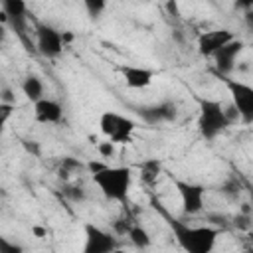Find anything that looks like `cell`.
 Returning <instances> with one entry per match:
<instances>
[{
    "label": "cell",
    "instance_id": "cell-9",
    "mask_svg": "<svg viewBox=\"0 0 253 253\" xmlns=\"http://www.w3.org/2000/svg\"><path fill=\"white\" fill-rule=\"evenodd\" d=\"M136 113L146 125H162V123L174 121L178 115V109L172 101H162V103H154V105L136 107Z\"/></svg>",
    "mask_w": 253,
    "mask_h": 253
},
{
    "label": "cell",
    "instance_id": "cell-1",
    "mask_svg": "<svg viewBox=\"0 0 253 253\" xmlns=\"http://www.w3.org/2000/svg\"><path fill=\"white\" fill-rule=\"evenodd\" d=\"M170 227L184 253H213V247L219 237L217 227L188 225L182 219H170Z\"/></svg>",
    "mask_w": 253,
    "mask_h": 253
},
{
    "label": "cell",
    "instance_id": "cell-25",
    "mask_svg": "<svg viewBox=\"0 0 253 253\" xmlns=\"http://www.w3.org/2000/svg\"><path fill=\"white\" fill-rule=\"evenodd\" d=\"M16 111V105H8V103H0V123L6 125L8 119L12 117V113Z\"/></svg>",
    "mask_w": 253,
    "mask_h": 253
},
{
    "label": "cell",
    "instance_id": "cell-37",
    "mask_svg": "<svg viewBox=\"0 0 253 253\" xmlns=\"http://www.w3.org/2000/svg\"><path fill=\"white\" fill-rule=\"evenodd\" d=\"M113 253H128V251H126V249H121V247H117Z\"/></svg>",
    "mask_w": 253,
    "mask_h": 253
},
{
    "label": "cell",
    "instance_id": "cell-2",
    "mask_svg": "<svg viewBox=\"0 0 253 253\" xmlns=\"http://www.w3.org/2000/svg\"><path fill=\"white\" fill-rule=\"evenodd\" d=\"M95 186L111 202H125L132 184V170L128 166H107L93 176Z\"/></svg>",
    "mask_w": 253,
    "mask_h": 253
},
{
    "label": "cell",
    "instance_id": "cell-23",
    "mask_svg": "<svg viewBox=\"0 0 253 253\" xmlns=\"http://www.w3.org/2000/svg\"><path fill=\"white\" fill-rule=\"evenodd\" d=\"M0 253H24V247L20 243L8 241L6 237L0 239Z\"/></svg>",
    "mask_w": 253,
    "mask_h": 253
},
{
    "label": "cell",
    "instance_id": "cell-32",
    "mask_svg": "<svg viewBox=\"0 0 253 253\" xmlns=\"http://www.w3.org/2000/svg\"><path fill=\"white\" fill-rule=\"evenodd\" d=\"M166 10L170 12V16H180V12H178V2H174V0L166 4Z\"/></svg>",
    "mask_w": 253,
    "mask_h": 253
},
{
    "label": "cell",
    "instance_id": "cell-7",
    "mask_svg": "<svg viewBox=\"0 0 253 253\" xmlns=\"http://www.w3.org/2000/svg\"><path fill=\"white\" fill-rule=\"evenodd\" d=\"M36 47L38 51L47 57V59H53L57 55H61L65 43H63V38H61V32L55 30L53 26L49 24H43V22H38L36 24Z\"/></svg>",
    "mask_w": 253,
    "mask_h": 253
},
{
    "label": "cell",
    "instance_id": "cell-5",
    "mask_svg": "<svg viewBox=\"0 0 253 253\" xmlns=\"http://www.w3.org/2000/svg\"><path fill=\"white\" fill-rule=\"evenodd\" d=\"M221 81L225 83L231 95V105L237 109L239 119L245 125H251L253 123V85L233 77H221Z\"/></svg>",
    "mask_w": 253,
    "mask_h": 253
},
{
    "label": "cell",
    "instance_id": "cell-6",
    "mask_svg": "<svg viewBox=\"0 0 253 253\" xmlns=\"http://www.w3.org/2000/svg\"><path fill=\"white\" fill-rule=\"evenodd\" d=\"M83 253H113L119 247V241L115 233L95 225V223H85L83 225Z\"/></svg>",
    "mask_w": 253,
    "mask_h": 253
},
{
    "label": "cell",
    "instance_id": "cell-30",
    "mask_svg": "<svg viewBox=\"0 0 253 253\" xmlns=\"http://www.w3.org/2000/svg\"><path fill=\"white\" fill-rule=\"evenodd\" d=\"M243 20H245V26H247V30L253 34V6H251L249 10H245V14H243Z\"/></svg>",
    "mask_w": 253,
    "mask_h": 253
},
{
    "label": "cell",
    "instance_id": "cell-27",
    "mask_svg": "<svg viewBox=\"0 0 253 253\" xmlns=\"http://www.w3.org/2000/svg\"><path fill=\"white\" fill-rule=\"evenodd\" d=\"M0 103L16 105V97H14V93H12L10 87H2V91H0Z\"/></svg>",
    "mask_w": 253,
    "mask_h": 253
},
{
    "label": "cell",
    "instance_id": "cell-10",
    "mask_svg": "<svg viewBox=\"0 0 253 253\" xmlns=\"http://www.w3.org/2000/svg\"><path fill=\"white\" fill-rule=\"evenodd\" d=\"M241 51H243V42L233 38L229 43H225L221 49H217L213 53V65H215V71L219 77H229V73L235 67L237 55Z\"/></svg>",
    "mask_w": 253,
    "mask_h": 253
},
{
    "label": "cell",
    "instance_id": "cell-13",
    "mask_svg": "<svg viewBox=\"0 0 253 253\" xmlns=\"http://www.w3.org/2000/svg\"><path fill=\"white\" fill-rule=\"evenodd\" d=\"M34 119L42 125H57L63 119V107L55 99L43 97L42 101L34 103Z\"/></svg>",
    "mask_w": 253,
    "mask_h": 253
},
{
    "label": "cell",
    "instance_id": "cell-29",
    "mask_svg": "<svg viewBox=\"0 0 253 253\" xmlns=\"http://www.w3.org/2000/svg\"><path fill=\"white\" fill-rule=\"evenodd\" d=\"M223 109H225V117L229 119V123H233V121L239 119V113H237V109H235L233 105H227V107H223Z\"/></svg>",
    "mask_w": 253,
    "mask_h": 253
},
{
    "label": "cell",
    "instance_id": "cell-35",
    "mask_svg": "<svg viewBox=\"0 0 253 253\" xmlns=\"http://www.w3.org/2000/svg\"><path fill=\"white\" fill-rule=\"evenodd\" d=\"M249 206H251V213H253V188H249Z\"/></svg>",
    "mask_w": 253,
    "mask_h": 253
},
{
    "label": "cell",
    "instance_id": "cell-36",
    "mask_svg": "<svg viewBox=\"0 0 253 253\" xmlns=\"http://www.w3.org/2000/svg\"><path fill=\"white\" fill-rule=\"evenodd\" d=\"M247 237H249V243L253 245V229H249V231H247Z\"/></svg>",
    "mask_w": 253,
    "mask_h": 253
},
{
    "label": "cell",
    "instance_id": "cell-26",
    "mask_svg": "<svg viewBox=\"0 0 253 253\" xmlns=\"http://www.w3.org/2000/svg\"><path fill=\"white\" fill-rule=\"evenodd\" d=\"M107 166H109V164H107V162H101V160H89V162L85 164V168L89 170V174H91V176H95V174L103 172Z\"/></svg>",
    "mask_w": 253,
    "mask_h": 253
},
{
    "label": "cell",
    "instance_id": "cell-20",
    "mask_svg": "<svg viewBox=\"0 0 253 253\" xmlns=\"http://www.w3.org/2000/svg\"><path fill=\"white\" fill-rule=\"evenodd\" d=\"M83 6H85L87 16H89L91 20H97V18L105 12L107 2H103V0H85V2H83Z\"/></svg>",
    "mask_w": 253,
    "mask_h": 253
},
{
    "label": "cell",
    "instance_id": "cell-34",
    "mask_svg": "<svg viewBox=\"0 0 253 253\" xmlns=\"http://www.w3.org/2000/svg\"><path fill=\"white\" fill-rule=\"evenodd\" d=\"M61 38H63V43H65V45L71 43V42L75 40V36H73L71 32H61Z\"/></svg>",
    "mask_w": 253,
    "mask_h": 253
},
{
    "label": "cell",
    "instance_id": "cell-24",
    "mask_svg": "<svg viewBox=\"0 0 253 253\" xmlns=\"http://www.w3.org/2000/svg\"><path fill=\"white\" fill-rule=\"evenodd\" d=\"M253 215L251 213H237L235 215V219H233V223H235V227H241V229H245V231H249L251 229V225H253Z\"/></svg>",
    "mask_w": 253,
    "mask_h": 253
},
{
    "label": "cell",
    "instance_id": "cell-17",
    "mask_svg": "<svg viewBox=\"0 0 253 253\" xmlns=\"http://www.w3.org/2000/svg\"><path fill=\"white\" fill-rule=\"evenodd\" d=\"M0 10L6 14V18H22L28 16V6L24 0H2Z\"/></svg>",
    "mask_w": 253,
    "mask_h": 253
},
{
    "label": "cell",
    "instance_id": "cell-8",
    "mask_svg": "<svg viewBox=\"0 0 253 253\" xmlns=\"http://www.w3.org/2000/svg\"><path fill=\"white\" fill-rule=\"evenodd\" d=\"M176 190L180 194L182 202V211L186 215H196L204 210V200H206V188L196 182H184L176 180Z\"/></svg>",
    "mask_w": 253,
    "mask_h": 253
},
{
    "label": "cell",
    "instance_id": "cell-16",
    "mask_svg": "<svg viewBox=\"0 0 253 253\" xmlns=\"http://www.w3.org/2000/svg\"><path fill=\"white\" fill-rule=\"evenodd\" d=\"M160 170H162V164L156 158H150V160L142 162V166H140V178H142V182L144 184H154L158 180V176H160Z\"/></svg>",
    "mask_w": 253,
    "mask_h": 253
},
{
    "label": "cell",
    "instance_id": "cell-22",
    "mask_svg": "<svg viewBox=\"0 0 253 253\" xmlns=\"http://www.w3.org/2000/svg\"><path fill=\"white\" fill-rule=\"evenodd\" d=\"M97 152L101 154V158H113L115 152H117V144L111 142V140H103V142H97Z\"/></svg>",
    "mask_w": 253,
    "mask_h": 253
},
{
    "label": "cell",
    "instance_id": "cell-19",
    "mask_svg": "<svg viewBox=\"0 0 253 253\" xmlns=\"http://www.w3.org/2000/svg\"><path fill=\"white\" fill-rule=\"evenodd\" d=\"M243 190V184L235 178V176H229L223 184H221V194H225L227 198H237Z\"/></svg>",
    "mask_w": 253,
    "mask_h": 253
},
{
    "label": "cell",
    "instance_id": "cell-15",
    "mask_svg": "<svg viewBox=\"0 0 253 253\" xmlns=\"http://www.w3.org/2000/svg\"><path fill=\"white\" fill-rule=\"evenodd\" d=\"M128 239H130V243L136 247V249H148L150 247V243H152V237H150V233L142 227V225H138V223H134V225H130V229H128Z\"/></svg>",
    "mask_w": 253,
    "mask_h": 253
},
{
    "label": "cell",
    "instance_id": "cell-31",
    "mask_svg": "<svg viewBox=\"0 0 253 253\" xmlns=\"http://www.w3.org/2000/svg\"><path fill=\"white\" fill-rule=\"evenodd\" d=\"M32 233H34L36 237H40V239H42V237H45V235H47V229H45V227H42V225H32Z\"/></svg>",
    "mask_w": 253,
    "mask_h": 253
},
{
    "label": "cell",
    "instance_id": "cell-3",
    "mask_svg": "<svg viewBox=\"0 0 253 253\" xmlns=\"http://www.w3.org/2000/svg\"><path fill=\"white\" fill-rule=\"evenodd\" d=\"M229 119L225 117V109L217 99L198 97V132L206 140H213L227 126Z\"/></svg>",
    "mask_w": 253,
    "mask_h": 253
},
{
    "label": "cell",
    "instance_id": "cell-18",
    "mask_svg": "<svg viewBox=\"0 0 253 253\" xmlns=\"http://www.w3.org/2000/svg\"><path fill=\"white\" fill-rule=\"evenodd\" d=\"M81 168H85V164H81L77 158H71V156H65L63 160H61V164H59V178H63V180H67L73 172H77V170H81Z\"/></svg>",
    "mask_w": 253,
    "mask_h": 253
},
{
    "label": "cell",
    "instance_id": "cell-21",
    "mask_svg": "<svg viewBox=\"0 0 253 253\" xmlns=\"http://www.w3.org/2000/svg\"><path fill=\"white\" fill-rule=\"evenodd\" d=\"M63 196L67 198V200H71V202H83L85 200V190L81 188V186H65L63 188Z\"/></svg>",
    "mask_w": 253,
    "mask_h": 253
},
{
    "label": "cell",
    "instance_id": "cell-33",
    "mask_svg": "<svg viewBox=\"0 0 253 253\" xmlns=\"http://www.w3.org/2000/svg\"><path fill=\"white\" fill-rule=\"evenodd\" d=\"M172 40H174L176 43H184V32H182V30H174V32H172Z\"/></svg>",
    "mask_w": 253,
    "mask_h": 253
},
{
    "label": "cell",
    "instance_id": "cell-28",
    "mask_svg": "<svg viewBox=\"0 0 253 253\" xmlns=\"http://www.w3.org/2000/svg\"><path fill=\"white\" fill-rule=\"evenodd\" d=\"M22 146L30 152V154H34V156H40V142H36V140H22Z\"/></svg>",
    "mask_w": 253,
    "mask_h": 253
},
{
    "label": "cell",
    "instance_id": "cell-14",
    "mask_svg": "<svg viewBox=\"0 0 253 253\" xmlns=\"http://www.w3.org/2000/svg\"><path fill=\"white\" fill-rule=\"evenodd\" d=\"M22 93L32 103L42 101L43 99V83H42V79L38 75H34V73L26 75L24 81H22Z\"/></svg>",
    "mask_w": 253,
    "mask_h": 253
},
{
    "label": "cell",
    "instance_id": "cell-4",
    "mask_svg": "<svg viewBox=\"0 0 253 253\" xmlns=\"http://www.w3.org/2000/svg\"><path fill=\"white\" fill-rule=\"evenodd\" d=\"M99 126L101 132L107 136V140L115 142V144H128L132 142L134 130H136V123L125 115H119L115 111H105L99 117Z\"/></svg>",
    "mask_w": 253,
    "mask_h": 253
},
{
    "label": "cell",
    "instance_id": "cell-11",
    "mask_svg": "<svg viewBox=\"0 0 253 253\" xmlns=\"http://www.w3.org/2000/svg\"><path fill=\"white\" fill-rule=\"evenodd\" d=\"M233 40L231 30L221 28V30H213V32H206L198 38V51L204 57H213V53L217 49H221L225 43H229Z\"/></svg>",
    "mask_w": 253,
    "mask_h": 253
},
{
    "label": "cell",
    "instance_id": "cell-12",
    "mask_svg": "<svg viewBox=\"0 0 253 253\" xmlns=\"http://www.w3.org/2000/svg\"><path fill=\"white\" fill-rule=\"evenodd\" d=\"M119 71H121L126 87H130V89H144L156 77V71L154 69L140 67V65H121Z\"/></svg>",
    "mask_w": 253,
    "mask_h": 253
}]
</instances>
